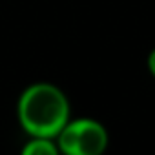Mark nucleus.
Here are the masks:
<instances>
[{"instance_id": "f257e3e1", "label": "nucleus", "mask_w": 155, "mask_h": 155, "mask_svg": "<svg viewBox=\"0 0 155 155\" xmlns=\"http://www.w3.org/2000/svg\"><path fill=\"white\" fill-rule=\"evenodd\" d=\"M69 101L51 82L29 84L18 97L17 119L29 137L55 139L69 120Z\"/></svg>"}, {"instance_id": "f03ea898", "label": "nucleus", "mask_w": 155, "mask_h": 155, "mask_svg": "<svg viewBox=\"0 0 155 155\" xmlns=\"http://www.w3.org/2000/svg\"><path fill=\"white\" fill-rule=\"evenodd\" d=\"M60 155H104L108 150V130L91 117L69 119L55 137Z\"/></svg>"}, {"instance_id": "7ed1b4c3", "label": "nucleus", "mask_w": 155, "mask_h": 155, "mask_svg": "<svg viewBox=\"0 0 155 155\" xmlns=\"http://www.w3.org/2000/svg\"><path fill=\"white\" fill-rule=\"evenodd\" d=\"M20 155H60V151L55 139L29 137V140L22 146Z\"/></svg>"}, {"instance_id": "20e7f679", "label": "nucleus", "mask_w": 155, "mask_h": 155, "mask_svg": "<svg viewBox=\"0 0 155 155\" xmlns=\"http://www.w3.org/2000/svg\"><path fill=\"white\" fill-rule=\"evenodd\" d=\"M146 64H148V69H150V73L155 77V48L150 51V55H148V60H146Z\"/></svg>"}]
</instances>
